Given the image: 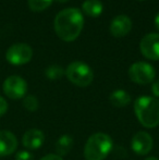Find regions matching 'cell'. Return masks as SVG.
Returning <instances> with one entry per match:
<instances>
[{
  "instance_id": "cell-1",
  "label": "cell",
  "mask_w": 159,
  "mask_h": 160,
  "mask_svg": "<svg viewBox=\"0 0 159 160\" xmlns=\"http://www.w3.org/2000/svg\"><path fill=\"white\" fill-rule=\"evenodd\" d=\"M53 26L60 39L70 42L80 36L84 26V18L79 9H64L56 15Z\"/></svg>"
},
{
  "instance_id": "cell-2",
  "label": "cell",
  "mask_w": 159,
  "mask_h": 160,
  "mask_svg": "<svg viewBox=\"0 0 159 160\" xmlns=\"http://www.w3.org/2000/svg\"><path fill=\"white\" fill-rule=\"evenodd\" d=\"M134 112L143 127L156 128L159 124V99L152 96H141L134 102Z\"/></svg>"
},
{
  "instance_id": "cell-3",
  "label": "cell",
  "mask_w": 159,
  "mask_h": 160,
  "mask_svg": "<svg viewBox=\"0 0 159 160\" xmlns=\"http://www.w3.org/2000/svg\"><path fill=\"white\" fill-rule=\"evenodd\" d=\"M112 139L108 134L98 132L91 135L84 147L86 160H104L112 150Z\"/></svg>"
},
{
  "instance_id": "cell-4",
  "label": "cell",
  "mask_w": 159,
  "mask_h": 160,
  "mask_svg": "<svg viewBox=\"0 0 159 160\" xmlns=\"http://www.w3.org/2000/svg\"><path fill=\"white\" fill-rule=\"evenodd\" d=\"M66 75L71 83L80 87L91 85L94 78V73L91 67L81 61H74L69 64L66 70Z\"/></svg>"
},
{
  "instance_id": "cell-5",
  "label": "cell",
  "mask_w": 159,
  "mask_h": 160,
  "mask_svg": "<svg viewBox=\"0 0 159 160\" xmlns=\"http://www.w3.org/2000/svg\"><path fill=\"white\" fill-rule=\"evenodd\" d=\"M129 76L132 82L136 84L145 85L149 84L154 81L156 76V72L153 65L147 62H135L130 67Z\"/></svg>"
},
{
  "instance_id": "cell-6",
  "label": "cell",
  "mask_w": 159,
  "mask_h": 160,
  "mask_svg": "<svg viewBox=\"0 0 159 160\" xmlns=\"http://www.w3.org/2000/svg\"><path fill=\"white\" fill-rule=\"evenodd\" d=\"M33 57V50L27 44H14L9 47L6 52L8 62L14 65L25 64L31 61Z\"/></svg>"
},
{
  "instance_id": "cell-7",
  "label": "cell",
  "mask_w": 159,
  "mask_h": 160,
  "mask_svg": "<svg viewBox=\"0 0 159 160\" xmlns=\"http://www.w3.org/2000/svg\"><path fill=\"white\" fill-rule=\"evenodd\" d=\"M3 92L11 99H21L27 92V84L21 76L11 75L4 81Z\"/></svg>"
},
{
  "instance_id": "cell-8",
  "label": "cell",
  "mask_w": 159,
  "mask_h": 160,
  "mask_svg": "<svg viewBox=\"0 0 159 160\" xmlns=\"http://www.w3.org/2000/svg\"><path fill=\"white\" fill-rule=\"evenodd\" d=\"M140 50L149 60H159V34L151 33L145 35L140 42Z\"/></svg>"
},
{
  "instance_id": "cell-9",
  "label": "cell",
  "mask_w": 159,
  "mask_h": 160,
  "mask_svg": "<svg viewBox=\"0 0 159 160\" xmlns=\"http://www.w3.org/2000/svg\"><path fill=\"white\" fill-rule=\"evenodd\" d=\"M131 147L132 150L137 155H147L153 148V137L147 132L140 131L132 137Z\"/></svg>"
},
{
  "instance_id": "cell-10",
  "label": "cell",
  "mask_w": 159,
  "mask_h": 160,
  "mask_svg": "<svg viewBox=\"0 0 159 160\" xmlns=\"http://www.w3.org/2000/svg\"><path fill=\"white\" fill-rule=\"evenodd\" d=\"M132 30V21L127 15L120 14L110 23V33L115 37H124Z\"/></svg>"
},
{
  "instance_id": "cell-11",
  "label": "cell",
  "mask_w": 159,
  "mask_h": 160,
  "mask_svg": "<svg viewBox=\"0 0 159 160\" xmlns=\"http://www.w3.org/2000/svg\"><path fill=\"white\" fill-rule=\"evenodd\" d=\"M45 135L42 131L37 130V128H31L26 131L25 134L22 137V144L25 148L30 150L38 149L40 146L44 144Z\"/></svg>"
},
{
  "instance_id": "cell-12",
  "label": "cell",
  "mask_w": 159,
  "mask_h": 160,
  "mask_svg": "<svg viewBox=\"0 0 159 160\" xmlns=\"http://www.w3.org/2000/svg\"><path fill=\"white\" fill-rule=\"evenodd\" d=\"M17 139L10 131H0V157L11 155L17 150Z\"/></svg>"
},
{
  "instance_id": "cell-13",
  "label": "cell",
  "mask_w": 159,
  "mask_h": 160,
  "mask_svg": "<svg viewBox=\"0 0 159 160\" xmlns=\"http://www.w3.org/2000/svg\"><path fill=\"white\" fill-rule=\"evenodd\" d=\"M109 101L113 107L117 108H124L130 105L131 102V96L127 92L123 89H117L113 91L109 96Z\"/></svg>"
},
{
  "instance_id": "cell-14",
  "label": "cell",
  "mask_w": 159,
  "mask_h": 160,
  "mask_svg": "<svg viewBox=\"0 0 159 160\" xmlns=\"http://www.w3.org/2000/svg\"><path fill=\"white\" fill-rule=\"evenodd\" d=\"M102 3L99 0H85L82 4V10L86 15L92 18H97L102 12Z\"/></svg>"
},
{
  "instance_id": "cell-15",
  "label": "cell",
  "mask_w": 159,
  "mask_h": 160,
  "mask_svg": "<svg viewBox=\"0 0 159 160\" xmlns=\"http://www.w3.org/2000/svg\"><path fill=\"white\" fill-rule=\"evenodd\" d=\"M73 147V138L70 135H62L59 137V139L56 143V152L57 155L60 157L66 156L70 152V150Z\"/></svg>"
},
{
  "instance_id": "cell-16",
  "label": "cell",
  "mask_w": 159,
  "mask_h": 160,
  "mask_svg": "<svg viewBox=\"0 0 159 160\" xmlns=\"http://www.w3.org/2000/svg\"><path fill=\"white\" fill-rule=\"evenodd\" d=\"M45 74H46V76L49 78V80H59V78H61L62 76L66 74V71L63 70V68L60 67V65L58 64H52V65H49L48 68L46 69V71H45Z\"/></svg>"
},
{
  "instance_id": "cell-17",
  "label": "cell",
  "mask_w": 159,
  "mask_h": 160,
  "mask_svg": "<svg viewBox=\"0 0 159 160\" xmlns=\"http://www.w3.org/2000/svg\"><path fill=\"white\" fill-rule=\"evenodd\" d=\"M52 1L53 0H27V3L31 10L39 12L48 8L52 3Z\"/></svg>"
},
{
  "instance_id": "cell-18",
  "label": "cell",
  "mask_w": 159,
  "mask_h": 160,
  "mask_svg": "<svg viewBox=\"0 0 159 160\" xmlns=\"http://www.w3.org/2000/svg\"><path fill=\"white\" fill-rule=\"evenodd\" d=\"M23 106L28 111H36L39 107V102L35 96L28 95L23 99Z\"/></svg>"
},
{
  "instance_id": "cell-19",
  "label": "cell",
  "mask_w": 159,
  "mask_h": 160,
  "mask_svg": "<svg viewBox=\"0 0 159 160\" xmlns=\"http://www.w3.org/2000/svg\"><path fill=\"white\" fill-rule=\"evenodd\" d=\"M15 160H34V156L27 150H21L17 154Z\"/></svg>"
},
{
  "instance_id": "cell-20",
  "label": "cell",
  "mask_w": 159,
  "mask_h": 160,
  "mask_svg": "<svg viewBox=\"0 0 159 160\" xmlns=\"http://www.w3.org/2000/svg\"><path fill=\"white\" fill-rule=\"evenodd\" d=\"M7 111H8V102L3 97L0 96V117L3 116Z\"/></svg>"
},
{
  "instance_id": "cell-21",
  "label": "cell",
  "mask_w": 159,
  "mask_h": 160,
  "mask_svg": "<svg viewBox=\"0 0 159 160\" xmlns=\"http://www.w3.org/2000/svg\"><path fill=\"white\" fill-rule=\"evenodd\" d=\"M152 93L154 94L155 98H159V81H156L152 84Z\"/></svg>"
},
{
  "instance_id": "cell-22",
  "label": "cell",
  "mask_w": 159,
  "mask_h": 160,
  "mask_svg": "<svg viewBox=\"0 0 159 160\" xmlns=\"http://www.w3.org/2000/svg\"><path fill=\"white\" fill-rule=\"evenodd\" d=\"M39 160H63V159H62V157L58 156L57 154H49L44 156L42 158H40Z\"/></svg>"
},
{
  "instance_id": "cell-23",
  "label": "cell",
  "mask_w": 159,
  "mask_h": 160,
  "mask_svg": "<svg viewBox=\"0 0 159 160\" xmlns=\"http://www.w3.org/2000/svg\"><path fill=\"white\" fill-rule=\"evenodd\" d=\"M155 25H156V28H157V30L159 31V12L155 18Z\"/></svg>"
},
{
  "instance_id": "cell-24",
  "label": "cell",
  "mask_w": 159,
  "mask_h": 160,
  "mask_svg": "<svg viewBox=\"0 0 159 160\" xmlns=\"http://www.w3.org/2000/svg\"><path fill=\"white\" fill-rule=\"evenodd\" d=\"M145 160H159V159L156 158V157H148V158H146Z\"/></svg>"
},
{
  "instance_id": "cell-25",
  "label": "cell",
  "mask_w": 159,
  "mask_h": 160,
  "mask_svg": "<svg viewBox=\"0 0 159 160\" xmlns=\"http://www.w3.org/2000/svg\"><path fill=\"white\" fill-rule=\"evenodd\" d=\"M57 1H59V2H67V1H69V0H57Z\"/></svg>"
},
{
  "instance_id": "cell-26",
  "label": "cell",
  "mask_w": 159,
  "mask_h": 160,
  "mask_svg": "<svg viewBox=\"0 0 159 160\" xmlns=\"http://www.w3.org/2000/svg\"><path fill=\"white\" fill-rule=\"evenodd\" d=\"M138 1H143V0H138Z\"/></svg>"
}]
</instances>
